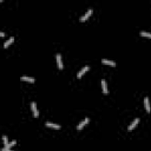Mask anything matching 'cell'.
Returning <instances> with one entry per match:
<instances>
[{
	"mask_svg": "<svg viewBox=\"0 0 151 151\" xmlns=\"http://www.w3.org/2000/svg\"><path fill=\"white\" fill-rule=\"evenodd\" d=\"M102 63L104 65H110V66H116V63L112 61V60H109V59H103Z\"/></svg>",
	"mask_w": 151,
	"mask_h": 151,
	"instance_id": "30bf717a",
	"label": "cell"
},
{
	"mask_svg": "<svg viewBox=\"0 0 151 151\" xmlns=\"http://www.w3.org/2000/svg\"><path fill=\"white\" fill-rule=\"evenodd\" d=\"M21 80H24V81H30V83H34V78H32V77H27V76H22V77H21Z\"/></svg>",
	"mask_w": 151,
	"mask_h": 151,
	"instance_id": "7c38bea8",
	"label": "cell"
},
{
	"mask_svg": "<svg viewBox=\"0 0 151 151\" xmlns=\"http://www.w3.org/2000/svg\"><path fill=\"white\" fill-rule=\"evenodd\" d=\"M91 14H92V8H89V10L86 11V13H85V14H83V16L80 17V21H85V20H86Z\"/></svg>",
	"mask_w": 151,
	"mask_h": 151,
	"instance_id": "5b68a950",
	"label": "cell"
},
{
	"mask_svg": "<svg viewBox=\"0 0 151 151\" xmlns=\"http://www.w3.org/2000/svg\"><path fill=\"white\" fill-rule=\"evenodd\" d=\"M1 151H12L11 149H7V148H2V149H1Z\"/></svg>",
	"mask_w": 151,
	"mask_h": 151,
	"instance_id": "2e32d148",
	"label": "cell"
},
{
	"mask_svg": "<svg viewBox=\"0 0 151 151\" xmlns=\"http://www.w3.org/2000/svg\"><path fill=\"white\" fill-rule=\"evenodd\" d=\"M89 122H90V118H89V117H86L85 119H83L80 123L77 125V130H81L83 128H84V126H85V125L87 124V123H89Z\"/></svg>",
	"mask_w": 151,
	"mask_h": 151,
	"instance_id": "6da1fadb",
	"label": "cell"
},
{
	"mask_svg": "<svg viewBox=\"0 0 151 151\" xmlns=\"http://www.w3.org/2000/svg\"><path fill=\"white\" fill-rule=\"evenodd\" d=\"M102 89H103V93L104 94H108V84H106V81H105V79H102Z\"/></svg>",
	"mask_w": 151,
	"mask_h": 151,
	"instance_id": "ba28073f",
	"label": "cell"
},
{
	"mask_svg": "<svg viewBox=\"0 0 151 151\" xmlns=\"http://www.w3.org/2000/svg\"><path fill=\"white\" fill-rule=\"evenodd\" d=\"M144 105H145L146 112H150V111H151V106H150V102H149V98H148V97L144 98Z\"/></svg>",
	"mask_w": 151,
	"mask_h": 151,
	"instance_id": "9c48e42d",
	"label": "cell"
},
{
	"mask_svg": "<svg viewBox=\"0 0 151 151\" xmlns=\"http://www.w3.org/2000/svg\"><path fill=\"white\" fill-rule=\"evenodd\" d=\"M89 70H90V66H85V67H83V69H81V70L77 73V78H81V77L85 75Z\"/></svg>",
	"mask_w": 151,
	"mask_h": 151,
	"instance_id": "277c9868",
	"label": "cell"
},
{
	"mask_svg": "<svg viewBox=\"0 0 151 151\" xmlns=\"http://www.w3.org/2000/svg\"><path fill=\"white\" fill-rule=\"evenodd\" d=\"M138 123H139V118H136L135 120H133V122H132V123H131V124L129 125V128H128V130H129V131H131V130H133L136 128V126H137V124H138Z\"/></svg>",
	"mask_w": 151,
	"mask_h": 151,
	"instance_id": "52a82bcc",
	"label": "cell"
},
{
	"mask_svg": "<svg viewBox=\"0 0 151 151\" xmlns=\"http://www.w3.org/2000/svg\"><path fill=\"white\" fill-rule=\"evenodd\" d=\"M31 109H32L33 116H34V117H38V116H39V112H38V109H37V103L36 102L31 103Z\"/></svg>",
	"mask_w": 151,
	"mask_h": 151,
	"instance_id": "7a4b0ae2",
	"label": "cell"
},
{
	"mask_svg": "<svg viewBox=\"0 0 151 151\" xmlns=\"http://www.w3.org/2000/svg\"><path fill=\"white\" fill-rule=\"evenodd\" d=\"M140 36H142V37H149V38H151V33L150 32H145V31H142V32H140Z\"/></svg>",
	"mask_w": 151,
	"mask_h": 151,
	"instance_id": "4fadbf2b",
	"label": "cell"
},
{
	"mask_svg": "<svg viewBox=\"0 0 151 151\" xmlns=\"http://www.w3.org/2000/svg\"><path fill=\"white\" fill-rule=\"evenodd\" d=\"M2 140H4V143H5V146L8 144V139H7V137H6V136H2Z\"/></svg>",
	"mask_w": 151,
	"mask_h": 151,
	"instance_id": "9a60e30c",
	"label": "cell"
},
{
	"mask_svg": "<svg viewBox=\"0 0 151 151\" xmlns=\"http://www.w3.org/2000/svg\"><path fill=\"white\" fill-rule=\"evenodd\" d=\"M16 143H17V140H12L11 143H8V144H7V145H6L5 148H7V149H11V148H12L13 145H16Z\"/></svg>",
	"mask_w": 151,
	"mask_h": 151,
	"instance_id": "5bb4252c",
	"label": "cell"
},
{
	"mask_svg": "<svg viewBox=\"0 0 151 151\" xmlns=\"http://www.w3.org/2000/svg\"><path fill=\"white\" fill-rule=\"evenodd\" d=\"M45 125H46L47 128H52V129H57V130H59L60 128H61L59 124H54V123H51V122H46Z\"/></svg>",
	"mask_w": 151,
	"mask_h": 151,
	"instance_id": "8992f818",
	"label": "cell"
},
{
	"mask_svg": "<svg viewBox=\"0 0 151 151\" xmlns=\"http://www.w3.org/2000/svg\"><path fill=\"white\" fill-rule=\"evenodd\" d=\"M56 59H57L58 69H59V70H61L64 66H63V60H61V56H60V53H57V54H56Z\"/></svg>",
	"mask_w": 151,
	"mask_h": 151,
	"instance_id": "3957f363",
	"label": "cell"
},
{
	"mask_svg": "<svg viewBox=\"0 0 151 151\" xmlns=\"http://www.w3.org/2000/svg\"><path fill=\"white\" fill-rule=\"evenodd\" d=\"M13 41H14V37H10V39L5 41V44H4V47H5V49H6V47H8V46H10Z\"/></svg>",
	"mask_w": 151,
	"mask_h": 151,
	"instance_id": "8fae6325",
	"label": "cell"
}]
</instances>
